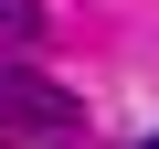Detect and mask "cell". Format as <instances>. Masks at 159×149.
I'll list each match as a JSON object with an SVG mask.
<instances>
[{"instance_id":"1","label":"cell","mask_w":159,"mask_h":149,"mask_svg":"<svg viewBox=\"0 0 159 149\" xmlns=\"http://www.w3.org/2000/svg\"><path fill=\"white\" fill-rule=\"evenodd\" d=\"M0 117L32 128L43 149H74V138H85V107H74L53 74H32V64H0Z\"/></svg>"},{"instance_id":"2","label":"cell","mask_w":159,"mask_h":149,"mask_svg":"<svg viewBox=\"0 0 159 149\" xmlns=\"http://www.w3.org/2000/svg\"><path fill=\"white\" fill-rule=\"evenodd\" d=\"M43 32V0H0V43H32Z\"/></svg>"},{"instance_id":"3","label":"cell","mask_w":159,"mask_h":149,"mask_svg":"<svg viewBox=\"0 0 159 149\" xmlns=\"http://www.w3.org/2000/svg\"><path fill=\"white\" fill-rule=\"evenodd\" d=\"M138 149H159V138H138Z\"/></svg>"}]
</instances>
